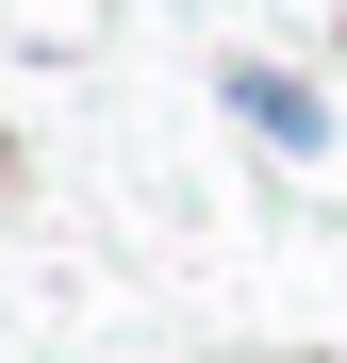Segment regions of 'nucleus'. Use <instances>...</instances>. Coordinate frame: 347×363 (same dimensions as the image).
<instances>
[{
    "label": "nucleus",
    "instance_id": "1",
    "mask_svg": "<svg viewBox=\"0 0 347 363\" xmlns=\"http://www.w3.org/2000/svg\"><path fill=\"white\" fill-rule=\"evenodd\" d=\"M231 116H248L265 149H331V99H314L298 67H231Z\"/></svg>",
    "mask_w": 347,
    "mask_h": 363
}]
</instances>
